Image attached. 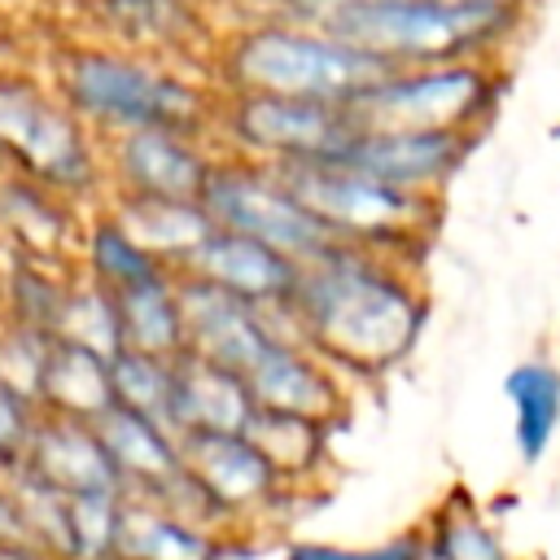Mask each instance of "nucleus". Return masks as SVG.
<instances>
[{
	"label": "nucleus",
	"instance_id": "obj_18",
	"mask_svg": "<svg viewBox=\"0 0 560 560\" xmlns=\"http://www.w3.org/2000/svg\"><path fill=\"white\" fill-rule=\"evenodd\" d=\"M254 420V398L245 381L228 368H214L197 354L175 359V394H171V433H245Z\"/></svg>",
	"mask_w": 560,
	"mask_h": 560
},
{
	"label": "nucleus",
	"instance_id": "obj_10",
	"mask_svg": "<svg viewBox=\"0 0 560 560\" xmlns=\"http://www.w3.org/2000/svg\"><path fill=\"white\" fill-rule=\"evenodd\" d=\"M472 149L477 136L468 131H350L328 158L389 188L442 197V188L464 171Z\"/></svg>",
	"mask_w": 560,
	"mask_h": 560
},
{
	"label": "nucleus",
	"instance_id": "obj_23",
	"mask_svg": "<svg viewBox=\"0 0 560 560\" xmlns=\"http://www.w3.org/2000/svg\"><path fill=\"white\" fill-rule=\"evenodd\" d=\"M114 298L118 315V337L122 350L158 354V359H179L184 354V311H179V284L175 271H158Z\"/></svg>",
	"mask_w": 560,
	"mask_h": 560
},
{
	"label": "nucleus",
	"instance_id": "obj_6",
	"mask_svg": "<svg viewBox=\"0 0 560 560\" xmlns=\"http://www.w3.org/2000/svg\"><path fill=\"white\" fill-rule=\"evenodd\" d=\"M0 158L61 201L105 192L101 140L31 74H0Z\"/></svg>",
	"mask_w": 560,
	"mask_h": 560
},
{
	"label": "nucleus",
	"instance_id": "obj_7",
	"mask_svg": "<svg viewBox=\"0 0 560 560\" xmlns=\"http://www.w3.org/2000/svg\"><path fill=\"white\" fill-rule=\"evenodd\" d=\"M197 201L219 232L258 241L293 262H311L315 254H324L332 245V236L311 219V210L262 162L219 153Z\"/></svg>",
	"mask_w": 560,
	"mask_h": 560
},
{
	"label": "nucleus",
	"instance_id": "obj_15",
	"mask_svg": "<svg viewBox=\"0 0 560 560\" xmlns=\"http://www.w3.org/2000/svg\"><path fill=\"white\" fill-rule=\"evenodd\" d=\"M26 481L61 494V499H88V494H122L118 472L96 438V424L39 416L18 468Z\"/></svg>",
	"mask_w": 560,
	"mask_h": 560
},
{
	"label": "nucleus",
	"instance_id": "obj_26",
	"mask_svg": "<svg viewBox=\"0 0 560 560\" xmlns=\"http://www.w3.org/2000/svg\"><path fill=\"white\" fill-rule=\"evenodd\" d=\"M245 438L258 446V455L271 464V472L280 477L284 490L311 481L324 468V455H328V429L315 424V420H298V416L254 411Z\"/></svg>",
	"mask_w": 560,
	"mask_h": 560
},
{
	"label": "nucleus",
	"instance_id": "obj_13",
	"mask_svg": "<svg viewBox=\"0 0 560 560\" xmlns=\"http://www.w3.org/2000/svg\"><path fill=\"white\" fill-rule=\"evenodd\" d=\"M179 284V311H184V354H197L214 368H228L245 376L262 350L284 337L271 311H258L197 276H175Z\"/></svg>",
	"mask_w": 560,
	"mask_h": 560
},
{
	"label": "nucleus",
	"instance_id": "obj_12",
	"mask_svg": "<svg viewBox=\"0 0 560 560\" xmlns=\"http://www.w3.org/2000/svg\"><path fill=\"white\" fill-rule=\"evenodd\" d=\"M96 44L162 57L184 66L192 52H214L219 31L206 0H88Z\"/></svg>",
	"mask_w": 560,
	"mask_h": 560
},
{
	"label": "nucleus",
	"instance_id": "obj_16",
	"mask_svg": "<svg viewBox=\"0 0 560 560\" xmlns=\"http://www.w3.org/2000/svg\"><path fill=\"white\" fill-rule=\"evenodd\" d=\"M179 276H197L258 311H284L289 298H293V284H298V262L258 245V241H245V236H232V232H210L201 241V249L192 254V262L179 271Z\"/></svg>",
	"mask_w": 560,
	"mask_h": 560
},
{
	"label": "nucleus",
	"instance_id": "obj_30",
	"mask_svg": "<svg viewBox=\"0 0 560 560\" xmlns=\"http://www.w3.org/2000/svg\"><path fill=\"white\" fill-rule=\"evenodd\" d=\"M35 420H39V407H35L18 385H9V381L0 376V472H4V477L18 468Z\"/></svg>",
	"mask_w": 560,
	"mask_h": 560
},
{
	"label": "nucleus",
	"instance_id": "obj_33",
	"mask_svg": "<svg viewBox=\"0 0 560 560\" xmlns=\"http://www.w3.org/2000/svg\"><path fill=\"white\" fill-rule=\"evenodd\" d=\"M0 560H57V556H48V551H39L35 542L18 538V542H0Z\"/></svg>",
	"mask_w": 560,
	"mask_h": 560
},
{
	"label": "nucleus",
	"instance_id": "obj_34",
	"mask_svg": "<svg viewBox=\"0 0 560 560\" xmlns=\"http://www.w3.org/2000/svg\"><path fill=\"white\" fill-rule=\"evenodd\" d=\"M494 4H516V9H529L534 0H494Z\"/></svg>",
	"mask_w": 560,
	"mask_h": 560
},
{
	"label": "nucleus",
	"instance_id": "obj_17",
	"mask_svg": "<svg viewBox=\"0 0 560 560\" xmlns=\"http://www.w3.org/2000/svg\"><path fill=\"white\" fill-rule=\"evenodd\" d=\"M96 438H101V446L118 472L122 494H131V499H153L184 472L179 438L149 416L109 407L96 420Z\"/></svg>",
	"mask_w": 560,
	"mask_h": 560
},
{
	"label": "nucleus",
	"instance_id": "obj_8",
	"mask_svg": "<svg viewBox=\"0 0 560 560\" xmlns=\"http://www.w3.org/2000/svg\"><path fill=\"white\" fill-rule=\"evenodd\" d=\"M350 131L354 127L341 105L289 101L262 92H219L210 122V140L219 153L262 166L328 158Z\"/></svg>",
	"mask_w": 560,
	"mask_h": 560
},
{
	"label": "nucleus",
	"instance_id": "obj_25",
	"mask_svg": "<svg viewBox=\"0 0 560 560\" xmlns=\"http://www.w3.org/2000/svg\"><path fill=\"white\" fill-rule=\"evenodd\" d=\"M503 394L512 402V433L525 464L542 459L560 429V368L542 359H525L503 376Z\"/></svg>",
	"mask_w": 560,
	"mask_h": 560
},
{
	"label": "nucleus",
	"instance_id": "obj_4",
	"mask_svg": "<svg viewBox=\"0 0 560 560\" xmlns=\"http://www.w3.org/2000/svg\"><path fill=\"white\" fill-rule=\"evenodd\" d=\"M271 171L311 210V219L341 245H363V249L416 262L424 254V241L438 228L442 197H416V192L389 188L346 162L311 158V162H284Z\"/></svg>",
	"mask_w": 560,
	"mask_h": 560
},
{
	"label": "nucleus",
	"instance_id": "obj_27",
	"mask_svg": "<svg viewBox=\"0 0 560 560\" xmlns=\"http://www.w3.org/2000/svg\"><path fill=\"white\" fill-rule=\"evenodd\" d=\"M109 389L114 407L149 416L171 429V394H175V359L140 354V350H118L109 359Z\"/></svg>",
	"mask_w": 560,
	"mask_h": 560
},
{
	"label": "nucleus",
	"instance_id": "obj_21",
	"mask_svg": "<svg viewBox=\"0 0 560 560\" xmlns=\"http://www.w3.org/2000/svg\"><path fill=\"white\" fill-rule=\"evenodd\" d=\"M35 407H39V416L96 424L114 407L109 359H101L74 341L48 337V350H44V363L35 376Z\"/></svg>",
	"mask_w": 560,
	"mask_h": 560
},
{
	"label": "nucleus",
	"instance_id": "obj_3",
	"mask_svg": "<svg viewBox=\"0 0 560 560\" xmlns=\"http://www.w3.org/2000/svg\"><path fill=\"white\" fill-rule=\"evenodd\" d=\"M210 66L214 92H262L319 105H346L394 70L332 35L267 18H249L223 31L210 52Z\"/></svg>",
	"mask_w": 560,
	"mask_h": 560
},
{
	"label": "nucleus",
	"instance_id": "obj_22",
	"mask_svg": "<svg viewBox=\"0 0 560 560\" xmlns=\"http://www.w3.org/2000/svg\"><path fill=\"white\" fill-rule=\"evenodd\" d=\"M223 534L201 529L153 499L122 494V521H118V547L114 560H223Z\"/></svg>",
	"mask_w": 560,
	"mask_h": 560
},
{
	"label": "nucleus",
	"instance_id": "obj_14",
	"mask_svg": "<svg viewBox=\"0 0 560 560\" xmlns=\"http://www.w3.org/2000/svg\"><path fill=\"white\" fill-rule=\"evenodd\" d=\"M241 381L254 398V411L298 416V420H315L324 429H332L350 402L346 381L293 337H276Z\"/></svg>",
	"mask_w": 560,
	"mask_h": 560
},
{
	"label": "nucleus",
	"instance_id": "obj_29",
	"mask_svg": "<svg viewBox=\"0 0 560 560\" xmlns=\"http://www.w3.org/2000/svg\"><path fill=\"white\" fill-rule=\"evenodd\" d=\"M424 560H508L499 534L468 508H451L438 534L424 542Z\"/></svg>",
	"mask_w": 560,
	"mask_h": 560
},
{
	"label": "nucleus",
	"instance_id": "obj_24",
	"mask_svg": "<svg viewBox=\"0 0 560 560\" xmlns=\"http://www.w3.org/2000/svg\"><path fill=\"white\" fill-rule=\"evenodd\" d=\"M74 254H79L74 271H79L83 280L101 284L105 293H122V289H131V284H140V280H149V276H158V271H166L158 258H149V254L131 241V232H127L105 206H96V210L79 223Z\"/></svg>",
	"mask_w": 560,
	"mask_h": 560
},
{
	"label": "nucleus",
	"instance_id": "obj_1",
	"mask_svg": "<svg viewBox=\"0 0 560 560\" xmlns=\"http://www.w3.org/2000/svg\"><path fill=\"white\" fill-rule=\"evenodd\" d=\"M429 319L416 262L332 241L311 262H298V284L276 324L284 337L319 354L341 381L385 376L398 368Z\"/></svg>",
	"mask_w": 560,
	"mask_h": 560
},
{
	"label": "nucleus",
	"instance_id": "obj_31",
	"mask_svg": "<svg viewBox=\"0 0 560 560\" xmlns=\"http://www.w3.org/2000/svg\"><path fill=\"white\" fill-rule=\"evenodd\" d=\"M284 560H424V538H420V534H398V538H389V542H372V547L298 542V547H289Z\"/></svg>",
	"mask_w": 560,
	"mask_h": 560
},
{
	"label": "nucleus",
	"instance_id": "obj_19",
	"mask_svg": "<svg viewBox=\"0 0 560 560\" xmlns=\"http://www.w3.org/2000/svg\"><path fill=\"white\" fill-rule=\"evenodd\" d=\"M79 223L83 219H74L70 201H61L57 192L13 171L0 175V232L13 254L61 262L79 241Z\"/></svg>",
	"mask_w": 560,
	"mask_h": 560
},
{
	"label": "nucleus",
	"instance_id": "obj_28",
	"mask_svg": "<svg viewBox=\"0 0 560 560\" xmlns=\"http://www.w3.org/2000/svg\"><path fill=\"white\" fill-rule=\"evenodd\" d=\"M52 337L74 341V346H83V350H92V354H101V359H114V354L122 350L114 298H109L101 284H92V280H83V276L74 271L70 289H66V298H61Z\"/></svg>",
	"mask_w": 560,
	"mask_h": 560
},
{
	"label": "nucleus",
	"instance_id": "obj_9",
	"mask_svg": "<svg viewBox=\"0 0 560 560\" xmlns=\"http://www.w3.org/2000/svg\"><path fill=\"white\" fill-rule=\"evenodd\" d=\"M214 140L184 131H127L101 140L105 192L158 197V201H197L214 171Z\"/></svg>",
	"mask_w": 560,
	"mask_h": 560
},
{
	"label": "nucleus",
	"instance_id": "obj_32",
	"mask_svg": "<svg viewBox=\"0 0 560 560\" xmlns=\"http://www.w3.org/2000/svg\"><path fill=\"white\" fill-rule=\"evenodd\" d=\"M22 538V508H18V490L13 477L0 472V542H18Z\"/></svg>",
	"mask_w": 560,
	"mask_h": 560
},
{
	"label": "nucleus",
	"instance_id": "obj_5",
	"mask_svg": "<svg viewBox=\"0 0 560 560\" xmlns=\"http://www.w3.org/2000/svg\"><path fill=\"white\" fill-rule=\"evenodd\" d=\"M508 79L499 61H446L389 70L341 109L354 131H468L481 136L494 118Z\"/></svg>",
	"mask_w": 560,
	"mask_h": 560
},
{
	"label": "nucleus",
	"instance_id": "obj_2",
	"mask_svg": "<svg viewBox=\"0 0 560 560\" xmlns=\"http://www.w3.org/2000/svg\"><path fill=\"white\" fill-rule=\"evenodd\" d=\"M52 96L96 136L127 131H184L206 136L214 122V83L188 66L127 52L114 44H70L52 61Z\"/></svg>",
	"mask_w": 560,
	"mask_h": 560
},
{
	"label": "nucleus",
	"instance_id": "obj_20",
	"mask_svg": "<svg viewBox=\"0 0 560 560\" xmlns=\"http://www.w3.org/2000/svg\"><path fill=\"white\" fill-rule=\"evenodd\" d=\"M105 210L131 232V241L149 258H158L175 276L192 262V254L201 249V241L214 232V223L206 219L201 201H158V197L105 192Z\"/></svg>",
	"mask_w": 560,
	"mask_h": 560
},
{
	"label": "nucleus",
	"instance_id": "obj_11",
	"mask_svg": "<svg viewBox=\"0 0 560 560\" xmlns=\"http://www.w3.org/2000/svg\"><path fill=\"white\" fill-rule=\"evenodd\" d=\"M179 459L188 481L210 503L223 534L267 508H276L289 490L271 472V464L258 455V446L245 433H197L179 438Z\"/></svg>",
	"mask_w": 560,
	"mask_h": 560
}]
</instances>
